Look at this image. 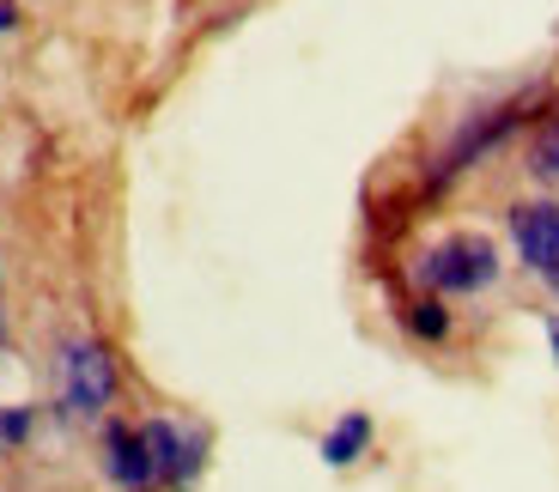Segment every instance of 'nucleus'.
Instances as JSON below:
<instances>
[{
    "label": "nucleus",
    "instance_id": "f257e3e1",
    "mask_svg": "<svg viewBox=\"0 0 559 492\" xmlns=\"http://www.w3.org/2000/svg\"><path fill=\"white\" fill-rule=\"evenodd\" d=\"M61 401L73 420H104L116 401V359L98 340H68L61 347Z\"/></svg>",
    "mask_w": 559,
    "mask_h": 492
},
{
    "label": "nucleus",
    "instance_id": "f03ea898",
    "mask_svg": "<svg viewBox=\"0 0 559 492\" xmlns=\"http://www.w3.org/2000/svg\"><path fill=\"white\" fill-rule=\"evenodd\" d=\"M419 280L432 292H480V286L499 280V250L487 238H475V231H456V238H444L419 262Z\"/></svg>",
    "mask_w": 559,
    "mask_h": 492
},
{
    "label": "nucleus",
    "instance_id": "7ed1b4c3",
    "mask_svg": "<svg viewBox=\"0 0 559 492\" xmlns=\"http://www.w3.org/2000/svg\"><path fill=\"white\" fill-rule=\"evenodd\" d=\"M140 444L153 456V480L170 492L195 487L201 463H207V437H201L195 425H177V420H146L140 425Z\"/></svg>",
    "mask_w": 559,
    "mask_h": 492
},
{
    "label": "nucleus",
    "instance_id": "20e7f679",
    "mask_svg": "<svg viewBox=\"0 0 559 492\" xmlns=\"http://www.w3.org/2000/svg\"><path fill=\"white\" fill-rule=\"evenodd\" d=\"M511 238H518V255L530 262V274L559 286V207L554 201H530V207L511 213Z\"/></svg>",
    "mask_w": 559,
    "mask_h": 492
},
{
    "label": "nucleus",
    "instance_id": "39448f33",
    "mask_svg": "<svg viewBox=\"0 0 559 492\" xmlns=\"http://www.w3.org/2000/svg\"><path fill=\"white\" fill-rule=\"evenodd\" d=\"M104 475H110L122 492L158 487V480H153V456H146V444H140V425H122V420L104 425Z\"/></svg>",
    "mask_w": 559,
    "mask_h": 492
},
{
    "label": "nucleus",
    "instance_id": "423d86ee",
    "mask_svg": "<svg viewBox=\"0 0 559 492\" xmlns=\"http://www.w3.org/2000/svg\"><path fill=\"white\" fill-rule=\"evenodd\" d=\"M511 122H518V110H511V104H504V110H487V116H480V122L468 128L456 146H450L444 165H438V183H444V177H456V170H468V158H480L492 141H499V134H511Z\"/></svg>",
    "mask_w": 559,
    "mask_h": 492
},
{
    "label": "nucleus",
    "instance_id": "0eeeda50",
    "mask_svg": "<svg viewBox=\"0 0 559 492\" xmlns=\"http://www.w3.org/2000/svg\"><path fill=\"white\" fill-rule=\"evenodd\" d=\"M365 451H371V413H341L322 437V463L329 468H353Z\"/></svg>",
    "mask_w": 559,
    "mask_h": 492
},
{
    "label": "nucleus",
    "instance_id": "6e6552de",
    "mask_svg": "<svg viewBox=\"0 0 559 492\" xmlns=\"http://www.w3.org/2000/svg\"><path fill=\"white\" fill-rule=\"evenodd\" d=\"M530 170L542 177V183H559V116H554V122H542V134H535Z\"/></svg>",
    "mask_w": 559,
    "mask_h": 492
},
{
    "label": "nucleus",
    "instance_id": "1a4fd4ad",
    "mask_svg": "<svg viewBox=\"0 0 559 492\" xmlns=\"http://www.w3.org/2000/svg\"><path fill=\"white\" fill-rule=\"evenodd\" d=\"M407 328H414L419 340H444L450 335V310L438 304V298H419V304L407 310Z\"/></svg>",
    "mask_w": 559,
    "mask_h": 492
},
{
    "label": "nucleus",
    "instance_id": "9d476101",
    "mask_svg": "<svg viewBox=\"0 0 559 492\" xmlns=\"http://www.w3.org/2000/svg\"><path fill=\"white\" fill-rule=\"evenodd\" d=\"M19 19H13V0H0V31H13Z\"/></svg>",
    "mask_w": 559,
    "mask_h": 492
},
{
    "label": "nucleus",
    "instance_id": "9b49d317",
    "mask_svg": "<svg viewBox=\"0 0 559 492\" xmlns=\"http://www.w3.org/2000/svg\"><path fill=\"white\" fill-rule=\"evenodd\" d=\"M547 340H554V365H559V316L547 323Z\"/></svg>",
    "mask_w": 559,
    "mask_h": 492
},
{
    "label": "nucleus",
    "instance_id": "f8f14e48",
    "mask_svg": "<svg viewBox=\"0 0 559 492\" xmlns=\"http://www.w3.org/2000/svg\"><path fill=\"white\" fill-rule=\"evenodd\" d=\"M0 444H7V437H0Z\"/></svg>",
    "mask_w": 559,
    "mask_h": 492
}]
</instances>
